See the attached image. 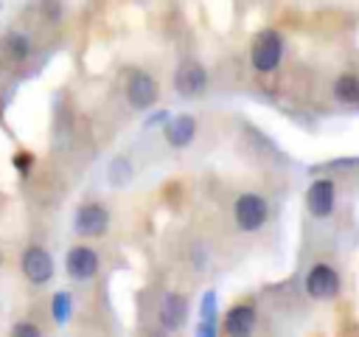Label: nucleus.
Returning a JSON list of instances; mask_svg holds the SVG:
<instances>
[{
    "label": "nucleus",
    "instance_id": "obj_1",
    "mask_svg": "<svg viewBox=\"0 0 359 337\" xmlns=\"http://www.w3.org/2000/svg\"><path fill=\"white\" fill-rule=\"evenodd\" d=\"M233 219H236L238 230L255 233V230H261V227L266 225V219H269V202H266L261 194L247 191V194H241V197L236 199V205H233Z\"/></svg>",
    "mask_w": 359,
    "mask_h": 337
},
{
    "label": "nucleus",
    "instance_id": "obj_2",
    "mask_svg": "<svg viewBox=\"0 0 359 337\" xmlns=\"http://www.w3.org/2000/svg\"><path fill=\"white\" fill-rule=\"evenodd\" d=\"M280 56H283V39L275 28H264L255 42H252V51H250V62L258 73H272L278 65H280Z\"/></svg>",
    "mask_w": 359,
    "mask_h": 337
},
{
    "label": "nucleus",
    "instance_id": "obj_3",
    "mask_svg": "<svg viewBox=\"0 0 359 337\" xmlns=\"http://www.w3.org/2000/svg\"><path fill=\"white\" fill-rule=\"evenodd\" d=\"M306 295L314 298V300H331L339 295L342 289V281H339V272L331 267V264H314L309 272H306Z\"/></svg>",
    "mask_w": 359,
    "mask_h": 337
},
{
    "label": "nucleus",
    "instance_id": "obj_4",
    "mask_svg": "<svg viewBox=\"0 0 359 337\" xmlns=\"http://www.w3.org/2000/svg\"><path fill=\"white\" fill-rule=\"evenodd\" d=\"M205 87H208V70L202 67V62L185 59V62L177 65V70H174V90H177V95L196 98V95L205 93Z\"/></svg>",
    "mask_w": 359,
    "mask_h": 337
},
{
    "label": "nucleus",
    "instance_id": "obj_5",
    "mask_svg": "<svg viewBox=\"0 0 359 337\" xmlns=\"http://www.w3.org/2000/svg\"><path fill=\"white\" fill-rule=\"evenodd\" d=\"M20 270H22V275L31 281V284H36V286H42V284H48L50 278H53V256L45 250V247H39V244H31V247H25V253H22V258H20Z\"/></svg>",
    "mask_w": 359,
    "mask_h": 337
},
{
    "label": "nucleus",
    "instance_id": "obj_6",
    "mask_svg": "<svg viewBox=\"0 0 359 337\" xmlns=\"http://www.w3.org/2000/svg\"><path fill=\"white\" fill-rule=\"evenodd\" d=\"M73 230L79 236H87V239L104 236L109 230V211L98 202H84L73 216Z\"/></svg>",
    "mask_w": 359,
    "mask_h": 337
},
{
    "label": "nucleus",
    "instance_id": "obj_7",
    "mask_svg": "<svg viewBox=\"0 0 359 337\" xmlns=\"http://www.w3.org/2000/svg\"><path fill=\"white\" fill-rule=\"evenodd\" d=\"M65 270L73 281H90L98 272V253L87 244H76L65 256Z\"/></svg>",
    "mask_w": 359,
    "mask_h": 337
},
{
    "label": "nucleus",
    "instance_id": "obj_8",
    "mask_svg": "<svg viewBox=\"0 0 359 337\" xmlns=\"http://www.w3.org/2000/svg\"><path fill=\"white\" fill-rule=\"evenodd\" d=\"M160 95V87L157 81L146 73V70H135L126 81V101L135 107V110H149Z\"/></svg>",
    "mask_w": 359,
    "mask_h": 337
},
{
    "label": "nucleus",
    "instance_id": "obj_9",
    "mask_svg": "<svg viewBox=\"0 0 359 337\" xmlns=\"http://www.w3.org/2000/svg\"><path fill=\"white\" fill-rule=\"evenodd\" d=\"M334 199H337V188H334V180H328V177L314 180L309 185V191H306L309 213L317 216V219H325L334 211Z\"/></svg>",
    "mask_w": 359,
    "mask_h": 337
},
{
    "label": "nucleus",
    "instance_id": "obj_10",
    "mask_svg": "<svg viewBox=\"0 0 359 337\" xmlns=\"http://www.w3.org/2000/svg\"><path fill=\"white\" fill-rule=\"evenodd\" d=\"M255 323H258L255 306H250V303H236V306L227 309V315H224V320H222V331L230 334V337H247V334H252Z\"/></svg>",
    "mask_w": 359,
    "mask_h": 337
},
{
    "label": "nucleus",
    "instance_id": "obj_11",
    "mask_svg": "<svg viewBox=\"0 0 359 337\" xmlns=\"http://www.w3.org/2000/svg\"><path fill=\"white\" fill-rule=\"evenodd\" d=\"M163 135L168 140V146L174 149H185L194 138H196V118L194 115H168L165 126H163Z\"/></svg>",
    "mask_w": 359,
    "mask_h": 337
},
{
    "label": "nucleus",
    "instance_id": "obj_12",
    "mask_svg": "<svg viewBox=\"0 0 359 337\" xmlns=\"http://www.w3.org/2000/svg\"><path fill=\"white\" fill-rule=\"evenodd\" d=\"M185 317H188V298L180 295V292H168L163 298V303H160V323H163V329L177 331V329H182Z\"/></svg>",
    "mask_w": 359,
    "mask_h": 337
},
{
    "label": "nucleus",
    "instance_id": "obj_13",
    "mask_svg": "<svg viewBox=\"0 0 359 337\" xmlns=\"http://www.w3.org/2000/svg\"><path fill=\"white\" fill-rule=\"evenodd\" d=\"M0 48H3V53H6L8 62H25L28 53H31V42H28V37L20 34V31H8V34L3 37Z\"/></svg>",
    "mask_w": 359,
    "mask_h": 337
},
{
    "label": "nucleus",
    "instance_id": "obj_14",
    "mask_svg": "<svg viewBox=\"0 0 359 337\" xmlns=\"http://www.w3.org/2000/svg\"><path fill=\"white\" fill-rule=\"evenodd\" d=\"M334 95H337L339 104H348V107L359 104V79L353 73H342L334 81Z\"/></svg>",
    "mask_w": 359,
    "mask_h": 337
},
{
    "label": "nucleus",
    "instance_id": "obj_15",
    "mask_svg": "<svg viewBox=\"0 0 359 337\" xmlns=\"http://www.w3.org/2000/svg\"><path fill=\"white\" fill-rule=\"evenodd\" d=\"M70 315H73V298H70V292H65V289L53 292V298H50V317H53V323L56 326H65L70 320Z\"/></svg>",
    "mask_w": 359,
    "mask_h": 337
},
{
    "label": "nucleus",
    "instance_id": "obj_16",
    "mask_svg": "<svg viewBox=\"0 0 359 337\" xmlns=\"http://www.w3.org/2000/svg\"><path fill=\"white\" fill-rule=\"evenodd\" d=\"M107 177H109L112 185H126L132 180V163L126 157H115L107 168Z\"/></svg>",
    "mask_w": 359,
    "mask_h": 337
},
{
    "label": "nucleus",
    "instance_id": "obj_17",
    "mask_svg": "<svg viewBox=\"0 0 359 337\" xmlns=\"http://www.w3.org/2000/svg\"><path fill=\"white\" fill-rule=\"evenodd\" d=\"M216 289H208L205 295H202V303H199V320H210V323H216Z\"/></svg>",
    "mask_w": 359,
    "mask_h": 337
},
{
    "label": "nucleus",
    "instance_id": "obj_18",
    "mask_svg": "<svg viewBox=\"0 0 359 337\" xmlns=\"http://www.w3.org/2000/svg\"><path fill=\"white\" fill-rule=\"evenodd\" d=\"M11 334H14V337H39L42 331H39V326H36V323L20 320V323H14V326H11Z\"/></svg>",
    "mask_w": 359,
    "mask_h": 337
},
{
    "label": "nucleus",
    "instance_id": "obj_19",
    "mask_svg": "<svg viewBox=\"0 0 359 337\" xmlns=\"http://www.w3.org/2000/svg\"><path fill=\"white\" fill-rule=\"evenodd\" d=\"M165 121H168V110H157V112H151V115L146 118L143 126L149 129V126H157V124H165Z\"/></svg>",
    "mask_w": 359,
    "mask_h": 337
},
{
    "label": "nucleus",
    "instance_id": "obj_20",
    "mask_svg": "<svg viewBox=\"0 0 359 337\" xmlns=\"http://www.w3.org/2000/svg\"><path fill=\"white\" fill-rule=\"evenodd\" d=\"M31 163H34V157H31L28 152H20V154H14V166H17L22 174L28 171V166H31Z\"/></svg>",
    "mask_w": 359,
    "mask_h": 337
},
{
    "label": "nucleus",
    "instance_id": "obj_21",
    "mask_svg": "<svg viewBox=\"0 0 359 337\" xmlns=\"http://www.w3.org/2000/svg\"><path fill=\"white\" fill-rule=\"evenodd\" d=\"M196 334H199V337H216V323H210V320H199Z\"/></svg>",
    "mask_w": 359,
    "mask_h": 337
},
{
    "label": "nucleus",
    "instance_id": "obj_22",
    "mask_svg": "<svg viewBox=\"0 0 359 337\" xmlns=\"http://www.w3.org/2000/svg\"><path fill=\"white\" fill-rule=\"evenodd\" d=\"M0 11H3V0H0Z\"/></svg>",
    "mask_w": 359,
    "mask_h": 337
}]
</instances>
